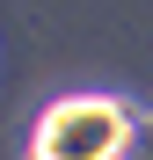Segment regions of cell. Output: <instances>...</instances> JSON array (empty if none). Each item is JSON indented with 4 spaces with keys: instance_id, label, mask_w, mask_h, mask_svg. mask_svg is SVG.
I'll return each instance as SVG.
<instances>
[{
    "instance_id": "cell-1",
    "label": "cell",
    "mask_w": 153,
    "mask_h": 160,
    "mask_svg": "<svg viewBox=\"0 0 153 160\" xmlns=\"http://www.w3.org/2000/svg\"><path fill=\"white\" fill-rule=\"evenodd\" d=\"M124 138V117L110 102H66L44 117V160H110Z\"/></svg>"
}]
</instances>
